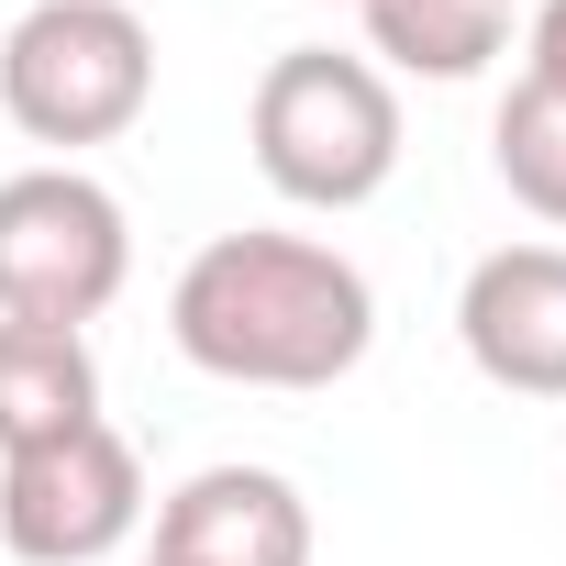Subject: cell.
<instances>
[{"label":"cell","instance_id":"obj_7","mask_svg":"<svg viewBox=\"0 0 566 566\" xmlns=\"http://www.w3.org/2000/svg\"><path fill=\"white\" fill-rule=\"evenodd\" d=\"M156 566H312V500L277 467H200L156 500Z\"/></svg>","mask_w":566,"mask_h":566},{"label":"cell","instance_id":"obj_10","mask_svg":"<svg viewBox=\"0 0 566 566\" xmlns=\"http://www.w3.org/2000/svg\"><path fill=\"white\" fill-rule=\"evenodd\" d=\"M489 167H500V189H511L533 222L566 233V90H555V78H511V101H500V123H489Z\"/></svg>","mask_w":566,"mask_h":566},{"label":"cell","instance_id":"obj_4","mask_svg":"<svg viewBox=\"0 0 566 566\" xmlns=\"http://www.w3.org/2000/svg\"><path fill=\"white\" fill-rule=\"evenodd\" d=\"M134 277V222L90 167H12L0 178V323L90 334Z\"/></svg>","mask_w":566,"mask_h":566},{"label":"cell","instance_id":"obj_5","mask_svg":"<svg viewBox=\"0 0 566 566\" xmlns=\"http://www.w3.org/2000/svg\"><path fill=\"white\" fill-rule=\"evenodd\" d=\"M145 533V467L112 422L0 455V544L23 566H101Z\"/></svg>","mask_w":566,"mask_h":566},{"label":"cell","instance_id":"obj_2","mask_svg":"<svg viewBox=\"0 0 566 566\" xmlns=\"http://www.w3.org/2000/svg\"><path fill=\"white\" fill-rule=\"evenodd\" d=\"M244 145L290 211H367L400 178V90L345 45H290L244 101Z\"/></svg>","mask_w":566,"mask_h":566},{"label":"cell","instance_id":"obj_9","mask_svg":"<svg viewBox=\"0 0 566 566\" xmlns=\"http://www.w3.org/2000/svg\"><path fill=\"white\" fill-rule=\"evenodd\" d=\"M367 12V67L400 78H478L511 56L522 0H356Z\"/></svg>","mask_w":566,"mask_h":566},{"label":"cell","instance_id":"obj_8","mask_svg":"<svg viewBox=\"0 0 566 566\" xmlns=\"http://www.w3.org/2000/svg\"><path fill=\"white\" fill-rule=\"evenodd\" d=\"M78 422H101V356H90V334L0 323V455L56 444Z\"/></svg>","mask_w":566,"mask_h":566},{"label":"cell","instance_id":"obj_3","mask_svg":"<svg viewBox=\"0 0 566 566\" xmlns=\"http://www.w3.org/2000/svg\"><path fill=\"white\" fill-rule=\"evenodd\" d=\"M156 101V34L134 0H34L0 34V112L34 145H56V167L78 145L134 134Z\"/></svg>","mask_w":566,"mask_h":566},{"label":"cell","instance_id":"obj_11","mask_svg":"<svg viewBox=\"0 0 566 566\" xmlns=\"http://www.w3.org/2000/svg\"><path fill=\"white\" fill-rule=\"evenodd\" d=\"M522 78H555V90H566V0H544V12H533V56H522Z\"/></svg>","mask_w":566,"mask_h":566},{"label":"cell","instance_id":"obj_6","mask_svg":"<svg viewBox=\"0 0 566 566\" xmlns=\"http://www.w3.org/2000/svg\"><path fill=\"white\" fill-rule=\"evenodd\" d=\"M455 345L511 400H566V244H500L455 290Z\"/></svg>","mask_w":566,"mask_h":566},{"label":"cell","instance_id":"obj_1","mask_svg":"<svg viewBox=\"0 0 566 566\" xmlns=\"http://www.w3.org/2000/svg\"><path fill=\"white\" fill-rule=\"evenodd\" d=\"M167 334L222 389H334L378 345V290L323 233H211L167 290Z\"/></svg>","mask_w":566,"mask_h":566},{"label":"cell","instance_id":"obj_12","mask_svg":"<svg viewBox=\"0 0 566 566\" xmlns=\"http://www.w3.org/2000/svg\"><path fill=\"white\" fill-rule=\"evenodd\" d=\"M145 566H156V555H145Z\"/></svg>","mask_w":566,"mask_h":566}]
</instances>
